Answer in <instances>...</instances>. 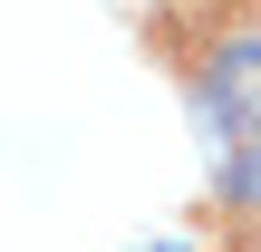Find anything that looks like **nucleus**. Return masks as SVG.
Here are the masks:
<instances>
[{"label":"nucleus","mask_w":261,"mask_h":252,"mask_svg":"<svg viewBox=\"0 0 261 252\" xmlns=\"http://www.w3.org/2000/svg\"><path fill=\"white\" fill-rule=\"evenodd\" d=\"M194 117L213 136V175H223V204L261 223V29H232L203 49L194 68Z\"/></svg>","instance_id":"obj_1"}]
</instances>
